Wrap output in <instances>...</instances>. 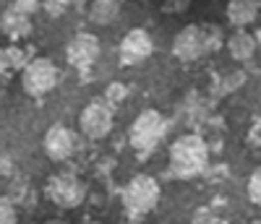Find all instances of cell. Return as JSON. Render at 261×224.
Listing matches in <instances>:
<instances>
[{"label":"cell","mask_w":261,"mask_h":224,"mask_svg":"<svg viewBox=\"0 0 261 224\" xmlns=\"http://www.w3.org/2000/svg\"><path fill=\"white\" fill-rule=\"evenodd\" d=\"M222 29L214 24H188L172 39V55L180 63H196L222 47Z\"/></svg>","instance_id":"6da1fadb"},{"label":"cell","mask_w":261,"mask_h":224,"mask_svg":"<svg viewBox=\"0 0 261 224\" xmlns=\"http://www.w3.org/2000/svg\"><path fill=\"white\" fill-rule=\"evenodd\" d=\"M253 224H261V219H256V221H253Z\"/></svg>","instance_id":"4316f807"},{"label":"cell","mask_w":261,"mask_h":224,"mask_svg":"<svg viewBox=\"0 0 261 224\" xmlns=\"http://www.w3.org/2000/svg\"><path fill=\"white\" fill-rule=\"evenodd\" d=\"M71 3H73V0H42V8H45L47 16L58 18V16H63L65 11H68Z\"/></svg>","instance_id":"ac0fdd59"},{"label":"cell","mask_w":261,"mask_h":224,"mask_svg":"<svg viewBox=\"0 0 261 224\" xmlns=\"http://www.w3.org/2000/svg\"><path fill=\"white\" fill-rule=\"evenodd\" d=\"M261 3L258 0H227V21L235 29H246L258 18Z\"/></svg>","instance_id":"8fae6325"},{"label":"cell","mask_w":261,"mask_h":224,"mask_svg":"<svg viewBox=\"0 0 261 224\" xmlns=\"http://www.w3.org/2000/svg\"><path fill=\"white\" fill-rule=\"evenodd\" d=\"M45 193H47V198L58 209H76V206L84 204V198H86V185L81 183V177L73 175V172H58V175H53L47 180Z\"/></svg>","instance_id":"8992f818"},{"label":"cell","mask_w":261,"mask_h":224,"mask_svg":"<svg viewBox=\"0 0 261 224\" xmlns=\"http://www.w3.org/2000/svg\"><path fill=\"white\" fill-rule=\"evenodd\" d=\"M3 52H6V60H8V65H11V71H13V68H21V71L27 68V52H24V50L8 47V50H3Z\"/></svg>","instance_id":"d6986e66"},{"label":"cell","mask_w":261,"mask_h":224,"mask_svg":"<svg viewBox=\"0 0 261 224\" xmlns=\"http://www.w3.org/2000/svg\"><path fill=\"white\" fill-rule=\"evenodd\" d=\"M45 224H65V221H60V219H50V221H45Z\"/></svg>","instance_id":"d4e9b609"},{"label":"cell","mask_w":261,"mask_h":224,"mask_svg":"<svg viewBox=\"0 0 261 224\" xmlns=\"http://www.w3.org/2000/svg\"><path fill=\"white\" fill-rule=\"evenodd\" d=\"M248 141H251L253 146H261V118L253 123V128H251V133H248Z\"/></svg>","instance_id":"cb8c5ba5"},{"label":"cell","mask_w":261,"mask_h":224,"mask_svg":"<svg viewBox=\"0 0 261 224\" xmlns=\"http://www.w3.org/2000/svg\"><path fill=\"white\" fill-rule=\"evenodd\" d=\"M120 16V0H92L89 21L97 26H110Z\"/></svg>","instance_id":"5bb4252c"},{"label":"cell","mask_w":261,"mask_h":224,"mask_svg":"<svg viewBox=\"0 0 261 224\" xmlns=\"http://www.w3.org/2000/svg\"><path fill=\"white\" fill-rule=\"evenodd\" d=\"M79 130L84 138H105L113 130V104L107 99H92L79 115Z\"/></svg>","instance_id":"52a82bcc"},{"label":"cell","mask_w":261,"mask_h":224,"mask_svg":"<svg viewBox=\"0 0 261 224\" xmlns=\"http://www.w3.org/2000/svg\"><path fill=\"white\" fill-rule=\"evenodd\" d=\"M65 58H68V65H73L79 71H86L99 58V39L89 32L76 34L68 42V47H65Z\"/></svg>","instance_id":"9c48e42d"},{"label":"cell","mask_w":261,"mask_h":224,"mask_svg":"<svg viewBox=\"0 0 261 224\" xmlns=\"http://www.w3.org/2000/svg\"><path fill=\"white\" fill-rule=\"evenodd\" d=\"M222 81H225V83L217 86V92H220V94H227V92H232V89L243 86L246 76H243V73H230V76H227V78H222Z\"/></svg>","instance_id":"ffe728a7"},{"label":"cell","mask_w":261,"mask_h":224,"mask_svg":"<svg viewBox=\"0 0 261 224\" xmlns=\"http://www.w3.org/2000/svg\"><path fill=\"white\" fill-rule=\"evenodd\" d=\"M209 164V146L199 133H186V136L175 138L170 146V172L188 180V177L201 175Z\"/></svg>","instance_id":"7a4b0ae2"},{"label":"cell","mask_w":261,"mask_h":224,"mask_svg":"<svg viewBox=\"0 0 261 224\" xmlns=\"http://www.w3.org/2000/svg\"><path fill=\"white\" fill-rule=\"evenodd\" d=\"M193 0H162V11L165 13H186L191 8Z\"/></svg>","instance_id":"44dd1931"},{"label":"cell","mask_w":261,"mask_h":224,"mask_svg":"<svg viewBox=\"0 0 261 224\" xmlns=\"http://www.w3.org/2000/svg\"><path fill=\"white\" fill-rule=\"evenodd\" d=\"M120 63L123 65H141L151 52H154V42L146 29H130L123 39H120Z\"/></svg>","instance_id":"ba28073f"},{"label":"cell","mask_w":261,"mask_h":224,"mask_svg":"<svg viewBox=\"0 0 261 224\" xmlns=\"http://www.w3.org/2000/svg\"><path fill=\"white\" fill-rule=\"evenodd\" d=\"M191 224H225V219H220V216H214V214H199V216H193V221Z\"/></svg>","instance_id":"603a6c76"},{"label":"cell","mask_w":261,"mask_h":224,"mask_svg":"<svg viewBox=\"0 0 261 224\" xmlns=\"http://www.w3.org/2000/svg\"><path fill=\"white\" fill-rule=\"evenodd\" d=\"M256 39H258V44H261V26H258V32H256Z\"/></svg>","instance_id":"484cf974"},{"label":"cell","mask_w":261,"mask_h":224,"mask_svg":"<svg viewBox=\"0 0 261 224\" xmlns=\"http://www.w3.org/2000/svg\"><path fill=\"white\" fill-rule=\"evenodd\" d=\"M42 146H45V154L53 162H65L76 154V133L71 128H65V125H53L45 133Z\"/></svg>","instance_id":"30bf717a"},{"label":"cell","mask_w":261,"mask_h":224,"mask_svg":"<svg viewBox=\"0 0 261 224\" xmlns=\"http://www.w3.org/2000/svg\"><path fill=\"white\" fill-rule=\"evenodd\" d=\"M39 0H13V8L16 11H21V13H27V16H32V13H37L39 11Z\"/></svg>","instance_id":"7402d4cb"},{"label":"cell","mask_w":261,"mask_h":224,"mask_svg":"<svg viewBox=\"0 0 261 224\" xmlns=\"http://www.w3.org/2000/svg\"><path fill=\"white\" fill-rule=\"evenodd\" d=\"M0 29H3V34L11 37V39H24V37L32 34V18L11 6L3 16H0Z\"/></svg>","instance_id":"7c38bea8"},{"label":"cell","mask_w":261,"mask_h":224,"mask_svg":"<svg viewBox=\"0 0 261 224\" xmlns=\"http://www.w3.org/2000/svg\"><path fill=\"white\" fill-rule=\"evenodd\" d=\"M160 183L151 175H136L130 177L128 185L123 188V209L128 219H144L151 214L160 204Z\"/></svg>","instance_id":"3957f363"},{"label":"cell","mask_w":261,"mask_h":224,"mask_svg":"<svg viewBox=\"0 0 261 224\" xmlns=\"http://www.w3.org/2000/svg\"><path fill=\"white\" fill-rule=\"evenodd\" d=\"M125 97H128V86L125 83L113 81L110 86L105 89V99L110 102V104H120V102H125Z\"/></svg>","instance_id":"9a60e30c"},{"label":"cell","mask_w":261,"mask_h":224,"mask_svg":"<svg viewBox=\"0 0 261 224\" xmlns=\"http://www.w3.org/2000/svg\"><path fill=\"white\" fill-rule=\"evenodd\" d=\"M58 78H60V71L50 58H34L21 71V86H24V92L29 97H45L47 92L55 89Z\"/></svg>","instance_id":"5b68a950"},{"label":"cell","mask_w":261,"mask_h":224,"mask_svg":"<svg viewBox=\"0 0 261 224\" xmlns=\"http://www.w3.org/2000/svg\"><path fill=\"white\" fill-rule=\"evenodd\" d=\"M0 224H18V214L11 198H0Z\"/></svg>","instance_id":"e0dca14e"},{"label":"cell","mask_w":261,"mask_h":224,"mask_svg":"<svg viewBox=\"0 0 261 224\" xmlns=\"http://www.w3.org/2000/svg\"><path fill=\"white\" fill-rule=\"evenodd\" d=\"M165 130H167V120L162 118V112L144 109L130 125V146L139 154H149L165 138Z\"/></svg>","instance_id":"277c9868"},{"label":"cell","mask_w":261,"mask_h":224,"mask_svg":"<svg viewBox=\"0 0 261 224\" xmlns=\"http://www.w3.org/2000/svg\"><path fill=\"white\" fill-rule=\"evenodd\" d=\"M248 198H251V204H256L261 209V167L253 170L248 177Z\"/></svg>","instance_id":"2e32d148"},{"label":"cell","mask_w":261,"mask_h":224,"mask_svg":"<svg viewBox=\"0 0 261 224\" xmlns=\"http://www.w3.org/2000/svg\"><path fill=\"white\" fill-rule=\"evenodd\" d=\"M256 47H258V39L253 34H248L246 29H235V34L227 39V50L235 60L241 63H248L253 55H256Z\"/></svg>","instance_id":"4fadbf2b"}]
</instances>
